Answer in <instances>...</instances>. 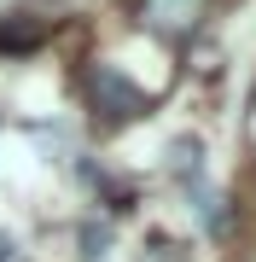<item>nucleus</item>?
<instances>
[{
  "mask_svg": "<svg viewBox=\"0 0 256 262\" xmlns=\"http://www.w3.org/2000/svg\"><path fill=\"white\" fill-rule=\"evenodd\" d=\"M87 94H94V105H99L111 122H128V117L146 111V94H140L117 64H94V70H87Z\"/></svg>",
  "mask_w": 256,
  "mask_h": 262,
  "instance_id": "obj_1",
  "label": "nucleus"
},
{
  "mask_svg": "<svg viewBox=\"0 0 256 262\" xmlns=\"http://www.w3.org/2000/svg\"><path fill=\"white\" fill-rule=\"evenodd\" d=\"M0 262H24V251H18L12 239H0Z\"/></svg>",
  "mask_w": 256,
  "mask_h": 262,
  "instance_id": "obj_3",
  "label": "nucleus"
},
{
  "mask_svg": "<svg viewBox=\"0 0 256 262\" xmlns=\"http://www.w3.org/2000/svg\"><path fill=\"white\" fill-rule=\"evenodd\" d=\"M204 6L210 0H140V24L169 35V41H180V35H192L204 24Z\"/></svg>",
  "mask_w": 256,
  "mask_h": 262,
  "instance_id": "obj_2",
  "label": "nucleus"
}]
</instances>
